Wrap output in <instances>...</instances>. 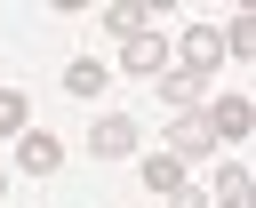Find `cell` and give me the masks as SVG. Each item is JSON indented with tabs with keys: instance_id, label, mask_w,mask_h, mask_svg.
Segmentation results:
<instances>
[{
	"instance_id": "5b68a950",
	"label": "cell",
	"mask_w": 256,
	"mask_h": 208,
	"mask_svg": "<svg viewBox=\"0 0 256 208\" xmlns=\"http://www.w3.org/2000/svg\"><path fill=\"white\" fill-rule=\"evenodd\" d=\"M208 208H256V184H248V160H216V192Z\"/></svg>"
},
{
	"instance_id": "3957f363",
	"label": "cell",
	"mask_w": 256,
	"mask_h": 208,
	"mask_svg": "<svg viewBox=\"0 0 256 208\" xmlns=\"http://www.w3.org/2000/svg\"><path fill=\"white\" fill-rule=\"evenodd\" d=\"M88 152H96V160H128V152H136V120H120V112H104V120L88 128Z\"/></svg>"
},
{
	"instance_id": "ba28073f",
	"label": "cell",
	"mask_w": 256,
	"mask_h": 208,
	"mask_svg": "<svg viewBox=\"0 0 256 208\" xmlns=\"http://www.w3.org/2000/svg\"><path fill=\"white\" fill-rule=\"evenodd\" d=\"M160 104L184 120V112H200V104H208V88H200V80H184V72H160Z\"/></svg>"
},
{
	"instance_id": "52a82bcc",
	"label": "cell",
	"mask_w": 256,
	"mask_h": 208,
	"mask_svg": "<svg viewBox=\"0 0 256 208\" xmlns=\"http://www.w3.org/2000/svg\"><path fill=\"white\" fill-rule=\"evenodd\" d=\"M136 176H144V184H152V192H160V200H168V192H184V184H192V168H184V160H168V152H152V160H136Z\"/></svg>"
},
{
	"instance_id": "7a4b0ae2",
	"label": "cell",
	"mask_w": 256,
	"mask_h": 208,
	"mask_svg": "<svg viewBox=\"0 0 256 208\" xmlns=\"http://www.w3.org/2000/svg\"><path fill=\"white\" fill-rule=\"evenodd\" d=\"M160 152L192 168V160H208V152H216V136H208V120H200V112H184V120H168V144H160Z\"/></svg>"
},
{
	"instance_id": "5bb4252c",
	"label": "cell",
	"mask_w": 256,
	"mask_h": 208,
	"mask_svg": "<svg viewBox=\"0 0 256 208\" xmlns=\"http://www.w3.org/2000/svg\"><path fill=\"white\" fill-rule=\"evenodd\" d=\"M0 200H8V176H0Z\"/></svg>"
},
{
	"instance_id": "7c38bea8",
	"label": "cell",
	"mask_w": 256,
	"mask_h": 208,
	"mask_svg": "<svg viewBox=\"0 0 256 208\" xmlns=\"http://www.w3.org/2000/svg\"><path fill=\"white\" fill-rule=\"evenodd\" d=\"M24 120H32V112H24V96H16V88H0V136H24Z\"/></svg>"
},
{
	"instance_id": "8992f818",
	"label": "cell",
	"mask_w": 256,
	"mask_h": 208,
	"mask_svg": "<svg viewBox=\"0 0 256 208\" xmlns=\"http://www.w3.org/2000/svg\"><path fill=\"white\" fill-rule=\"evenodd\" d=\"M120 72H168V40L160 32H128L120 40Z\"/></svg>"
},
{
	"instance_id": "4fadbf2b",
	"label": "cell",
	"mask_w": 256,
	"mask_h": 208,
	"mask_svg": "<svg viewBox=\"0 0 256 208\" xmlns=\"http://www.w3.org/2000/svg\"><path fill=\"white\" fill-rule=\"evenodd\" d=\"M168 208H208V192H192V184H184V192H168Z\"/></svg>"
},
{
	"instance_id": "277c9868",
	"label": "cell",
	"mask_w": 256,
	"mask_h": 208,
	"mask_svg": "<svg viewBox=\"0 0 256 208\" xmlns=\"http://www.w3.org/2000/svg\"><path fill=\"white\" fill-rule=\"evenodd\" d=\"M16 168H24V176H56V168H64V144H56L48 128H24V144H16Z\"/></svg>"
},
{
	"instance_id": "6da1fadb",
	"label": "cell",
	"mask_w": 256,
	"mask_h": 208,
	"mask_svg": "<svg viewBox=\"0 0 256 208\" xmlns=\"http://www.w3.org/2000/svg\"><path fill=\"white\" fill-rule=\"evenodd\" d=\"M200 120H208L216 144H240V136L256 128V104H248V96H216V104H200Z\"/></svg>"
},
{
	"instance_id": "9c48e42d",
	"label": "cell",
	"mask_w": 256,
	"mask_h": 208,
	"mask_svg": "<svg viewBox=\"0 0 256 208\" xmlns=\"http://www.w3.org/2000/svg\"><path fill=\"white\" fill-rule=\"evenodd\" d=\"M64 96H104V64L96 56H72L64 64Z\"/></svg>"
},
{
	"instance_id": "8fae6325",
	"label": "cell",
	"mask_w": 256,
	"mask_h": 208,
	"mask_svg": "<svg viewBox=\"0 0 256 208\" xmlns=\"http://www.w3.org/2000/svg\"><path fill=\"white\" fill-rule=\"evenodd\" d=\"M216 40H224V56H256V16H232Z\"/></svg>"
},
{
	"instance_id": "30bf717a",
	"label": "cell",
	"mask_w": 256,
	"mask_h": 208,
	"mask_svg": "<svg viewBox=\"0 0 256 208\" xmlns=\"http://www.w3.org/2000/svg\"><path fill=\"white\" fill-rule=\"evenodd\" d=\"M144 24H152V8H136V0H112V8H104V32H112V40H128V32H144Z\"/></svg>"
}]
</instances>
